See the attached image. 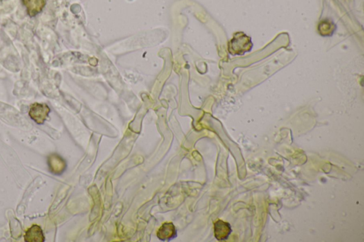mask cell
<instances>
[{
  "instance_id": "1",
  "label": "cell",
  "mask_w": 364,
  "mask_h": 242,
  "mask_svg": "<svg viewBox=\"0 0 364 242\" xmlns=\"http://www.w3.org/2000/svg\"><path fill=\"white\" fill-rule=\"evenodd\" d=\"M253 47L250 37L243 32H237L229 44V51L232 55H243Z\"/></svg>"
},
{
  "instance_id": "2",
  "label": "cell",
  "mask_w": 364,
  "mask_h": 242,
  "mask_svg": "<svg viewBox=\"0 0 364 242\" xmlns=\"http://www.w3.org/2000/svg\"><path fill=\"white\" fill-rule=\"evenodd\" d=\"M50 112L51 109L46 104L35 103L31 106L29 114L36 123L43 125L47 119Z\"/></svg>"
},
{
  "instance_id": "3",
  "label": "cell",
  "mask_w": 364,
  "mask_h": 242,
  "mask_svg": "<svg viewBox=\"0 0 364 242\" xmlns=\"http://www.w3.org/2000/svg\"><path fill=\"white\" fill-rule=\"evenodd\" d=\"M232 229L230 224L221 220H218L214 225L215 236L219 241L227 240L230 235Z\"/></svg>"
},
{
  "instance_id": "4",
  "label": "cell",
  "mask_w": 364,
  "mask_h": 242,
  "mask_svg": "<svg viewBox=\"0 0 364 242\" xmlns=\"http://www.w3.org/2000/svg\"><path fill=\"white\" fill-rule=\"evenodd\" d=\"M23 4L27 10L29 15L35 17L40 13L46 6V0H22Z\"/></svg>"
},
{
  "instance_id": "5",
  "label": "cell",
  "mask_w": 364,
  "mask_h": 242,
  "mask_svg": "<svg viewBox=\"0 0 364 242\" xmlns=\"http://www.w3.org/2000/svg\"><path fill=\"white\" fill-rule=\"evenodd\" d=\"M26 242H44L45 237L42 229L39 226L35 225L26 231L24 235Z\"/></svg>"
},
{
  "instance_id": "6",
  "label": "cell",
  "mask_w": 364,
  "mask_h": 242,
  "mask_svg": "<svg viewBox=\"0 0 364 242\" xmlns=\"http://www.w3.org/2000/svg\"><path fill=\"white\" fill-rule=\"evenodd\" d=\"M157 236L159 239L162 240V241L173 239L176 236L175 226L171 222L164 223L159 228L158 232H157Z\"/></svg>"
},
{
  "instance_id": "7",
  "label": "cell",
  "mask_w": 364,
  "mask_h": 242,
  "mask_svg": "<svg viewBox=\"0 0 364 242\" xmlns=\"http://www.w3.org/2000/svg\"><path fill=\"white\" fill-rule=\"evenodd\" d=\"M48 166L51 171L55 174L62 173L66 168L64 161L57 155H52L48 158Z\"/></svg>"
},
{
  "instance_id": "8",
  "label": "cell",
  "mask_w": 364,
  "mask_h": 242,
  "mask_svg": "<svg viewBox=\"0 0 364 242\" xmlns=\"http://www.w3.org/2000/svg\"><path fill=\"white\" fill-rule=\"evenodd\" d=\"M337 26L329 19L321 21L318 26L319 33L322 37H331L334 33Z\"/></svg>"
}]
</instances>
